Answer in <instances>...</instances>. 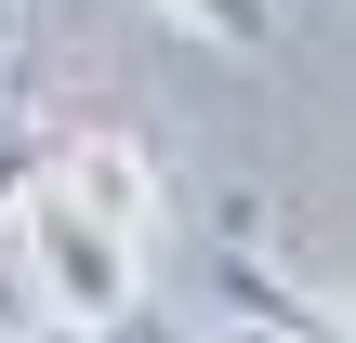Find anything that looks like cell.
<instances>
[{
	"label": "cell",
	"mask_w": 356,
	"mask_h": 343,
	"mask_svg": "<svg viewBox=\"0 0 356 343\" xmlns=\"http://www.w3.org/2000/svg\"><path fill=\"white\" fill-rule=\"evenodd\" d=\"M13 251H26V291L53 317H119L145 304V264H159V159L132 132H40L26 185H13Z\"/></svg>",
	"instance_id": "6da1fadb"
},
{
	"label": "cell",
	"mask_w": 356,
	"mask_h": 343,
	"mask_svg": "<svg viewBox=\"0 0 356 343\" xmlns=\"http://www.w3.org/2000/svg\"><path fill=\"white\" fill-rule=\"evenodd\" d=\"M225 317L264 343H356V304L330 291H304V278H277V264H251V251H225Z\"/></svg>",
	"instance_id": "7a4b0ae2"
},
{
	"label": "cell",
	"mask_w": 356,
	"mask_h": 343,
	"mask_svg": "<svg viewBox=\"0 0 356 343\" xmlns=\"http://www.w3.org/2000/svg\"><path fill=\"white\" fill-rule=\"evenodd\" d=\"M145 13H172L185 40H211V53H277L291 40V13L277 0H145Z\"/></svg>",
	"instance_id": "3957f363"
},
{
	"label": "cell",
	"mask_w": 356,
	"mask_h": 343,
	"mask_svg": "<svg viewBox=\"0 0 356 343\" xmlns=\"http://www.w3.org/2000/svg\"><path fill=\"white\" fill-rule=\"evenodd\" d=\"M0 343H79V317H53L26 278H0Z\"/></svg>",
	"instance_id": "277c9868"
},
{
	"label": "cell",
	"mask_w": 356,
	"mask_h": 343,
	"mask_svg": "<svg viewBox=\"0 0 356 343\" xmlns=\"http://www.w3.org/2000/svg\"><path fill=\"white\" fill-rule=\"evenodd\" d=\"M79 343H211V330H185V317H159V304H119V317H92Z\"/></svg>",
	"instance_id": "5b68a950"
},
{
	"label": "cell",
	"mask_w": 356,
	"mask_h": 343,
	"mask_svg": "<svg viewBox=\"0 0 356 343\" xmlns=\"http://www.w3.org/2000/svg\"><path fill=\"white\" fill-rule=\"evenodd\" d=\"M26 159H40V132H26V119H0V212H13V185H26Z\"/></svg>",
	"instance_id": "8992f818"
},
{
	"label": "cell",
	"mask_w": 356,
	"mask_h": 343,
	"mask_svg": "<svg viewBox=\"0 0 356 343\" xmlns=\"http://www.w3.org/2000/svg\"><path fill=\"white\" fill-rule=\"evenodd\" d=\"M0 40H13V13H0Z\"/></svg>",
	"instance_id": "52a82bcc"
},
{
	"label": "cell",
	"mask_w": 356,
	"mask_h": 343,
	"mask_svg": "<svg viewBox=\"0 0 356 343\" xmlns=\"http://www.w3.org/2000/svg\"><path fill=\"white\" fill-rule=\"evenodd\" d=\"M238 343H264V330H238Z\"/></svg>",
	"instance_id": "ba28073f"
},
{
	"label": "cell",
	"mask_w": 356,
	"mask_h": 343,
	"mask_svg": "<svg viewBox=\"0 0 356 343\" xmlns=\"http://www.w3.org/2000/svg\"><path fill=\"white\" fill-rule=\"evenodd\" d=\"M0 13H13V0H0Z\"/></svg>",
	"instance_id": "9c48e42d"
}]
</instances>
